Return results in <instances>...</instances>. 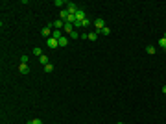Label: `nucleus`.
I'll list each match as a JSON object with an SVG mask.
<instances>
[{
	"label": "nucleus",
	"mask_w": 166,
	"mask_h": 124,
	"mask_svg": "<svg viewBox=\"0 0 166 124\" xmlns=\"http://www.w3.org/2000/svg\"><path fill=\"white\" fill-rule=\"evenodd\" d=\"M92 22H94V28H96L94 32H98V33H100V32H101L103 28H105V20H103L101 17H98L96 20H92Z\"/></svg>",
	"instance_id": "1"
},
{
	"label": "nucleus",
	"mask_w": 166,
	"mask_h": 124,
	"mask_svg": "<svg viewBox=\"0 0 166 124\" xmlns=\"http://www.w3.org/2000/svg\"><path fill=\"white\" fill-rule=\"evenodd\" d=\"M48 28L61 30V28H65V20H54V22H48Z\"/></svg>",
	"instance_id": "2"
},
{
	"label": "nucleus",
	"mask_w": 166,
	"mask_h": 124,
	"mask_svg": "<svg viewBox=\"0 0 166 124\" xmlns=\"http://www.w3.org/2000/svg\"><path fill=\"white\" fill-rule=\"evenodd\" d=\"M67 9H68V13H70V15H76V11H78L79 8H78L74 2H67Z\"/></svg>",
	"instance_id": "3"
},
{
	"label": "nucleus",
	"mask_w": 166,
	"mask_h": 124,
	"mask_svg": "<svg viewBox=\"0 0 166 124\" xmlns=\"http://www.w3.org/2000/svg\"><path fill=\"white\" fill-rule=\"evenodd\" d=\"M46 45H48V48H57L59 46V43H57V39H54V37H50V39H46Z\"/></svg>",
	"instance_id": "4"
},
{
	"label": "nucleus",
	"mask_w": 166,
	"mask_h": 124,
	"mask_svg": "<svg viewBox=\"0 0 166 124\" xmlns=\"http://www.w3.org/2000/svg\"><path fill=\"white\" fill-rule=\"evenodd\" d=\"M74 17H76V20H83V19H87V13H85V9H81V8H79V9L76 11Z\"/></svg>",
	"instance_id": "5"
},
{
	"label": "nucleus",
	"mask_w": 166,
	"mask_h": 124,
	"mask_svg": "<svg viewBox=\"0 0 166 124\" xmlns=\"http://www.w3.org/2000/svg\"><path fill=\"white\" fill-rule=\"evenodd\" d=\"M52 33H54V32H52V28H48V26H44L43 30H41V35L46 37V39H50V37H52Z\"/></svg>",
	"instance_id": "6"
},
{
	"label": "nucleus",
	"mask_w": 166,
	"mask_h": 124,
	"mask_svg": "<svg viewBox=\"0 0 166 124\" xmlns=\"http://www.w3.org/2000/svg\"><path fill=\"white\" fill-rule=\"evenodd\" d=\"M68 15H70V13H68V9H67V8L59 11V17H61V20H65V22H67V19H68Z\"/></svg>",
	"instance_id": "7"
},
{
	"label": "nucleus",
	"mask_w": 166,
	"mask_h": 124,
	"mask_svg": "<svg viewBox=\"0 0 166 124\" xmlns=\"http://www.w3.org/2000/svg\"><path fill=\"white\" fill-rule=\"evenodd\" d=\"M18 72H20V74H28V72H30V67L24 65V63H20V65H18Z\"/></svg>",
	"instance_id": "8"
},
{
	"label": "nucleus",
	"mask_w": 166,
	"mask_h": 124,
	"mask_svg": "<svg viewBox=\"0 0 166 124\" xmlns=\"http://www.w3.org/2000/svg\"><path fill=\"white\" fill-rule=\"evenodd\" d=\"M57 43H59V46H61V48H65V46H68V37H65V35H63V37H61V39L57 41Z\"/></svg>",
	"instance_id": "9"
},
{
	"label": "nucleus",
	"mask_w": 166,
	"mask_h": 124,
	"mask_svg": "<svg viewBox=\"0 0 166 124\" xmlns=\"http://www.w3.org/2000/svg\"><path fill=\"white\" fill-rule=\"evenodd\" d=\"M74 30H76V28H74V24H70V22H65V32H67L68 35H70Z\"/></svg>",
	"instance_id": "10"
},
{
	"label": "nucleus",
	"mask_w": 166,
	"mask_h": 124,
	"mask_svg": "<svg viewBox=\"0 0 166 124\" xmlns=\"http://www.w3.org/2000/svg\"><path fill=\"white\" fill-rule=\"evenodd\" d=\"M57 8H61V9H65L67 8V2H63V0H55V2H54Z\"/></svg>",
	"instance_id": "11"
},
{
	"label": "nucleus",
	"mask_w": 166,
	"mask_h": 124,
	"mask_svg": "<svg viewBox=\"0 0 166 124\" xmlns=\"http://www.w3.org/2000/svg\"><path fill=\"white\" fill-rule=\"evenodd\" d=\"M52 37H54V39H57V41H59V39H61V37H63V33H61V30H54V33H52Z\"/></svg>",
	"instance_id": "12"
},
{
	"label": "nucleus",
	"mask_w": 166,
	"mask_h": 124,
	"mask_svg": "<svg viewBox=\"0 0 166 124\" xmlns=\"http://www.w3.org/2000/svg\"><path fill=\"white\" fill-rule=\"evenodd\" d=\"M87 35H89V41H96L100 33H98V32H91V33H87Z\"/></svg>",
	"instance_id": "13"
},
{
	"label": "nucleus",
	"mask_w": 166,
	"mask_h": 124,
	"mask_svg": "<svg viewBox=\"0 0 166 124\" xmlns=\"http://www.w3.org/2000/svg\"><path fill=\"white\" fill-rule=\"evenodd\" d=\"M159 46H161L162 50H166V37H161V39H159Z\"/></svg>",
	"instance_id": "14"
},
{
	"label": "nucleus",
	"mask_w": 166,
	"mask_h": 124,
	"mask_svg": "<svg viewBox=\"0 0 166 124\" xmlns=\"http://www.w3.org/2000/svg\"><path fill=\"white\" fill-rule=\"evenodd\" d=\"M109 33H111V28H109V26H105V28L100 32V35H109Z\"/></svg>",
	"instance_id": "15"
},
{
	"label": "nucleus",
	"mask_w": 166,
	"mask_h": 124,
	"mask_svg": "<svg viewBox=\"0 0 166 124\" xmlns=\"http://www.w3.org/2000/svg\"><path fill=\"white\" fill-rule=\"evenodd\" d=\"M39 61H41V63H43V65H48V57H46L44 54H43V56L39 57Z\"/></svg>",
	"instance_id": "16"
},
{
	"label": "nucleus",
	"mask_w": 166,
	"mask_h": 124,
	"mask_svg": "<svg viewBox=\"0 0 166 124\" xmlns=\"http://www.w3.org/2000/svg\"><path fill=\"white\" fill-rule=\"evenodd\" d=\"M78 37H81V33H79L78 30H74V32L70 33V39H78Z\"/></svg>",
	"instance_id": "17"
},
{
	"label": "nucleus",
	"mask_w": 166,
	"mask_h": 124,
	"mask_svg": "<svg viewBox=\"0 0 166 124\" xmlns=\"http://www.w3.org/2000/svg\"><path fill=\"white\" fill-rule=\"evenodd\" d=\"M146 52H148V54H150V56H153V54H155V52H157V50H155V48H153V46H151V45H150V46H146Z\"/></svg>",
	"instance_id": "18"
},
{
	"label": "nucleus",
	"mask_w": 166,
	"mask_h": 124,
	"mask_svg": "<svg viewBox=\"0 0 166 124\" xmlns=\"http://www.w3.org/2000/svg\"><path fill=\"white\" fill-rule=\"evenodd\" d=\"M52 70H54V65H50V63H48V65H44V72H46V74H50Z\"/></svg>",
	"instance_id": "19"
},
{
	"label": "nucleus",
	"mask_w": 166,
	"mask_h": 124,
	"mask_svg": "<svg viewBox=\"0 0 166 124\" xmlns=\"http://www.w3.org/2000/svg\"><path fill=\"white\" fill-rule=\"evenodd\" d=\"M33 56L41 57V56H43V50H41V48H33Z\"/></svg>",
	"instance_id": "20"
},
{
	"label": "nucleus",
	"mask_w": 166,
	"mask_h": 124,
	"mask_svg": "<svg viewBox=\"0 0 166 124\" xmlns=\"http://www.w3.org/2000/svg\"><path fill=\"white\" fill-rule=\"evenodd\" d=\"M28 61H30V57H28V56H20V63L28 65Z\"/></svg>",
	"instance_id": "21"
},
{
	"label": "nucleus",
	"mask_w": 166,
	"mask_h": 124,
	"mask_svg": "<svg viewBox=\"0 0 166 124\" xmlns=\"http://www.w3.org/2000/svg\"><path fill=\"white\" fill-rule=\"evenodd\" d=\"M81 22H83V26H91V22H92V20H91V19L87 17V19H83Z\"/></svg>",
	"instance_id": "22"
},
{
	"label": "nucleus",
	"mask_w": 166,
	"mask_h": 124,
	"mask_svg": "<svg viewBox=\"0 0 166 124\" xmlns=\"http://www.w3.org/2000/svg\"><path fill=\"white\" fill-rule=\"evenodd\" d=\"M30 124H43V120L41 119H33V120H30Z\"/></svg>",
	"instance_id": "23"
},
{
	"label": "nucleus",
	"mask_w": 166,
	"mask_h": 124,
	"mask_svg": "<svg viewBox=\"0 0 166 124\" xmlns=\"http://www.w3.org/2000/svg\"><path fill=\"white\" fill-rule=\"evenodd\" d=\"M162 93H164V95H166V85H164V87H162Z\"/></svg>",
	"instance_id": "24"
},
{
	"label": "nucleus",
	"mask_w": 166,
	"mask_h": 124,
	"mask_svg": "<svg viewBox=\"0 0 166 124\" xmlns=\"http://www.w3.org/2000/svg\"><path fill=\"white\" fill-rule=\"evenodd\" d=\"M116 124H122V122H116Z\"/></svg>",
	"instance_id": "25"
},
{
	"label": "nucleus",
	"mask_w": 166,
	"mask_h": 124,
	"mask_svg": "<svg viewBox=\"0 0 166 124\" xmlns=\"http://www.w3.org/2000/svg\"><path fill=\"white\" fill-rule=\"evenodd\" d=\"M26 124H30V120H28V122H26Z\"/></svg>",
	"instance_id": "26"
},
{
	"label": "nucleus",
	"mask_w": 166,
	"mask_h": 124,
	"mask_svg": "<svg viewBox=\"0 0 166 124\" xmlns=\"http://www.w3.org/2000/svg\"><path fill=\"white\" fill-rule=\"evenodd\" d=\"M164 37H166V33H164Z\"/></svg>",
	"instance_id": "27"
}]
</instances>
